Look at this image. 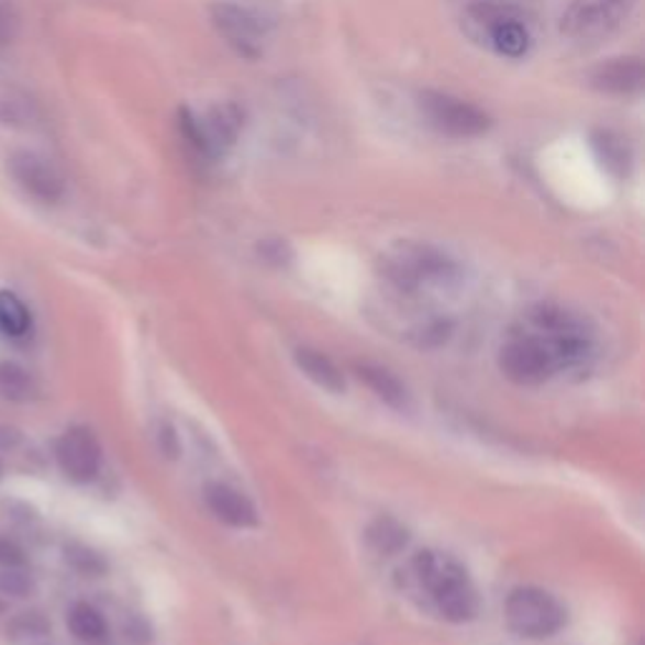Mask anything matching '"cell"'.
Returning <instances> with one entry per match:
<instances>
[{"label": "cell", "instance_id": "4316f807", "mask_svg": "<svg viewBox=\"0 0 645 645\" xmlns=\"http://www.w3.org/2000/svg\"><path fill=\"white\" fill-rule=\"evenodd\" d=\"M25 553L19 542L0 535V567H23Z\"/></svg>", "mask_w": 645, "mask_h": 645}, {"label": "cell", "instance_id": "52a82bcc", "mask_svg": "<svg viewBox=\"0 0 645 645\" xmlns=\"http://www.w3.org/2000/svg\"><path fill=\"white\" fill-rule=\"evenodd\" d=\"M8 171L25 194L43 204H58L66 197V179L54 162L36 152L19 149L8 157Z\"/></svg>", "mask_w": 645, "mask_h": 645}, {"label": "cell", "instance_id": "7a4b0ae2", "mask_svg": "<svg viewBox=\"0 0 645 645\" xmlns=\"http://www.w3.org/2000/svg\"><path fill=\"white\" fill-rule=\"evenodd\" d=\"M504 618L507 625L522 638L542 641L553 638L557 631H563L567 613L547 590L524 585V588H514L510 592L504 603Z\"/></svg>", "mask_w": 645, "mask_h": 645}, {"label": "cell", "instance_id": "f546056e", "mask_svg": "<svg viewBox=\"0 0 645 645\" xmlns=\"http://www.w3.org/2000/svg\"><path fill=\"white\" fill-rule=\"evenodd\" d=\"M0 479H3V461H0Z\"/></svg>", "mask_w": 645, "mask_h": 645}, {"label": "cell", "instance_id": "ffe728a7", "mask_svg": "<svg viewBox=\"0 0 645 645\" xmlns=\"http://www.w3.org/2000/svg\"><path fill=\"white\" fill-rule=\"evenodd\" d=\"M592 146H596L598 157L603 165L615 171V175H627L631 171V146L625 144V140L613 134V132H596L592 134Z\"/></svg>", "mask_w": 645, "mask_h": 645}, {"label": "cell", "instance_id": "e0dca14e", "mask_svg": "<svg viewBox=\"0 0 645 645\" xmlns=\"http://www.w3.org/2000/svg\"><path fill=\"white\" fill-rule=\"evenodd\" d=\"M68 631L84 643H101L107 641L109 625L97 608L89 603H76L68 610Z\"/></svg>", "mask_w": 645, "mask_h": 645}, {"label": "cell", "instance_id": "603a6c76", "mask_svg": "<svg viewBox=\"0 0 645 645\" xmlns=\"http://www.w3.org/2000/svg\"><path fill=\"white\" fill-rule=\"evenodd\" d=\"M469 19L489 31L492 25L504 21H524V13L518 5L500 3V0H477L469 5Z\"/></svg>", "mask_w": 645, "mask_h": 645}, {"label": "cell", "instance_id": "7402d4cb", "mask_svg": "<svg viewBox=\"0 0 645 645\" xmlns=\"http://www.w3.org/2000/svg\"><path fill=\"white\" fill-rule=\"evenodd\" d=\"M36 393L31 374L13 360H0V396L8 401H31Z\"/></svg>", "mask_w": 645, "mask_h": 645}, {"label": "cell", "instance_id": "9a60e30c", "mask_svg": "<svg viewBox=\"0 0 645 645\" xmlns=\"http://www.w3.org/2000/svg\"><path fill=\"white\" fill-rule=\"evenodd\" d=\"M51 635L48 618L38 610H25V613L13 615L5 625V638L13 645H33L46 641Z\"/></svg>", "mask_w": 645, "mask_h": 645}, {"label": "cell", "instance_id": "8992f818", "mask_svg": "<svg viewBox=\"0 0 645 645\" xmlns=\"http://www.w3.org/2000/svg\"><path fill=\"white\" fill-rule=\"evenodd\" d=\"M500 371L520 386H537L557 371L553 351L540 335H514L500 348Z\"/></svg>", "mask_w": 645, "mask_h": 645}, {"label": "cell", "instance_id": "3957f363", "mask_svg": "<svg viewBox=\"0 0 645 645\" xmlns=\"http://www.w3.org/2000/svg\"><path fill=\"white\" fill-rule=\"evenodd\" d=\"M386 275H389L393 286L401 290L414 292L424 286H444L457 278V265H454L444 253L434 251L429 245L403 243L389 253L383 263Z\"/></svg>", "mask_w": 645, "mask_h": 645}, {"label": "cell", "instance_id": "2e32d148", "mask_svg": "<svg viewBox=\"0 0 645 645\" xmlns=\"http://www.w3.org/2000/svg\"><path fill=\"white\" fill-rule=\"evenodd\" d=\"M36 124V107L19 89H0V126L31 129Z\"/></svg>", "mask_w": 645, "mask_h": 645}, {"label": "cell", "instance_id": "d4e9b609", "mask_svg": "<svg viewBox=\"0 0 645 645\" xmlns=\"http://www.w3.org/2000/svg\"><path fill=\"white\" fill-rule=\"evenodd\" d=\"M36 582L23 567H0V598H31Z\"/></svg>", "mask_w": 645, "mask_h": 645}, {"label": "cell", "instance_id": "f1b7e54d", "mask_svg": "<svg viewBox=\"0 0 645 645\" xmlns=\"http://www.w3.org/2000/svg\"><path fill=\"white\" fill-rule=\"evenodd\" d=\"M21 444V432L13 426H0V449H13Z\"/></svg>", "mask_w": 645, "mask_h": 645}, {"label": "cell", "instance_id": "44dd1931", "mask_svg": "<svg viewBox=\"0 0 645 645\" xmlns=\"http://www.w3.org/2000/svg\"><path fill=\"white\" fill-rule=\"evenodd\" d=\"M31 311L11 290H0V331L11 338H21L31 331Z\"/></svg>", "mask_w": 645, "mask_h": 645}, {"label": "cell", "instance_id": "484cf974", "mask_svg": "<svg viewBox=\"0 0 645 645\" xmlns=\"http://www.w3.org/2000/svg\"><path fill=\"white\" fill-rule=\"evenodd\" d=\"M21 19L15 13V8L8 0H0V46H8L19 36Z\"/></svg>", "mask_w": 645, "mask_h": 645}, {"label": "cell", "instance_id": "5b68a950", "mask_svg": "<svg viewBox=\"0 0 645 645\" xmlns=\"http://www.w3.org/2000/svg\"><path fill=\"white\" fill-rule=\"evenodd\" d=\"M419 109L436 132L454 136V140H475V136L487 134L489 126H492V119L485 111L469 104V101L452 97V93L421 91Z\"/></svg>", "mask_w": 645, "mask_h": 645}, {"label": "cell", "instance_id": "d6986e66", "mask_svg": "<svg viewBox=\"0 0 645 645\" xmlns=\"http://www.w3.org/2000/svg\"><path fill=\"white\" fill-rule=\"evenodd\" d=\"M489 36H492V46L497 54H502L507 58H520L527 54L530 48V33L524 21L497 23L489 29Z\"/></svg>", "mask_w": 645, "mask_h": 645}, {"label": "cell", "instance_id": "4fadbf2b", "mask_svg": "<svg viewBox=\"0 0 645 645\" xmlns=\"http://www.w3.org/2000/svg\"><path fill=\"white\" fill-rule=\"evenodd\" d=\"M296 364L300 371H303L313 383L321 386V389L331 393H343L346 389V378H343L341 368L333 364V360L321 354V351L313 348H298L296 351Z\"/></svg>", "mask_w": 645, "mask_h": 645}, {"label": "cell", "instance_id": "30bf717a", "mask_svg": "<svg viewBox=\"0 0 645 645\" xmlns=\"http://www.w3.org/2000/svg\"><path fill=\"white\" fill-rule=\"evenodd\" d=\"M590 84L598 91L615 93V97H631V93H638L645 84L643 62L635 56L610 58V62L600 64L590 74Z\"/></svg>", "mask_w": 645, "mask_h": 645}, {"label": "cell", "instance_id": "5bb4252c", "mask_svg": "<svg viewBox=\"0 0 645 645\" xmlns=\"http://www.w3.org/2000/svg\"><path fill=\"white\" fill-rule=\"evenodd\" d=\"M356 374L368 389H371L378 399L389 403L393 409H407L409 407V391L399 378H396L389 368L376 366V364H358Z\"/></svg>", "mask_w": 645, "mask_h": 645}, {"label": "cell", "instance_id": "83f0119b", "mask_svg": "<svg viewBox=\"0 0 645 645\" xmlns=\"http://www.w3.org/2000/svg\"><path fill=\"white\" fill-rule=\"evenodd\" d=\"M449 333H452V325L446 323V321H434V323H429L424 331H421V346H426V348H436V346H442V343H446V338H449Z\"/></svg>", "mask_w": 645, "mask_h": 645}, {"label": "cell", "instance_id": "6da1fadb", "mask_svg": "<svg viewBox=\"0 0 645 645\" xmlns=\"http://www.w3.org/2000/svg\"><path fill=\"white\" fill-rule=\"evenodd\" d=\"M414 575L421 588L434 600L438 615L449 623H469L479 613L475 585L464 567L449 555L424 549L414 557Z\"/></svg>", "mask_w": 645, "mask_h": 645}, {"label": "cell", "instance_id": "ac0fdd59", "mask_svg": "<svg viewBox=\"0 0 645 645\" xmlns=\"http://www.w3.org/2000/svg\"><path fill=\"white\" fill-rule=\"evenodd\" d=\"M366 540L378 555H396L407 547L409 542V532L407 527H401L399 522L393 518H378L376 522L368 524L366 530Z\"/></svg>", "mask_w": 645, "mask_h": 645}, {"label": "cell", "instance_id": "277c9868", "mask_svg": "<svg viewBox=\"0 0 645 645\" xmlns=\"http://www.w3.org/2000/svg\"><path fill=\"white\" fill-rule=\"evenodd\" d=\"M638 0H572L563 13V33L580 43H596L631 19Z\"/></svg>", "mask_w": 645, "mask_h": 645}, {"label": "cell", "instance_id": "cb8c5ba5", "mask_svg": "<svg viewBox=\"0 0 645 645\" xmlns=\"http://www.w3.org/2000/svg\"><path fill=\"white\" fill-rule=\"evenodd\" d=\"M64 555H66V563L71 565L76 572L86 575V578H99V575L107 570V563L101 560V555H97L93 549H89L86 545H79V542H74V545H66Z\"/></svg>", "mask_w": 645, "mask_h": 645}, {"label": "cell", "instance_id": "7c38bea8", "mask_svg": "<svg viewBox=\"0 0 645 645\" xmlns=\"http://www.w3.org/2000/svg\"><path fill=\"white\" fill-rule=\"evenodd\" d=\"M204 500H208V507L214 518L230 524V527L247 530L257 524L255 504L247 500L245 494H240L237 489H232L227 485H210L208 492H204Z\"/></svg>", "mask_w": 645, "mask_h": 645}, {"label": "cell", "instance_id": "ba28073f", "mask_svg": "<svg viewBox=\"0 0 645 645\" xmlns=\"http://www.w3.org/2000/svg\"><path fill=\"white\" fill-rule=\"evenodd\" d=\"M56 461L64 475L76 485L97 479L101 469V444L97 434L86 426L68 429L56 442Z\"/></svg>", "mask_w": 645, "mask_h": 645}, {"label": "cell", "instance_id": "8fae6325", "mask_svg": "<svg viewBox=\"0 0 645 645\" xmlns=\"http://www.w3.org/2000/svg\"><path fill=\"white\" fill-rule=\"evenodd\" d=\"M204 140H208L212 159L225 154L232 144L237 142L240 132H243L245 116L235 104H218L212 107L208 114L200 116Z\"/></svg>", "mask_w": 645, "mask_h": 645}, {"label": "cell", "instance_id": "9c48e42d", "mask_svg": "<svg viewBox=\"0 0 645 645\" xmlns=\"http://www.w3.org/2000/svg\"><path fill=\"white\" fill-rule=\"evenodd\" d=\"M212 23L218 29L232 48L237 51L240 56L255 58L260 54V41L265 36V25L257 19L255 13L245 11L240 5L230 3H218L212 5Z\"/></svg>", "mask_w": 645, "mask_h": 645}]
</instances>
